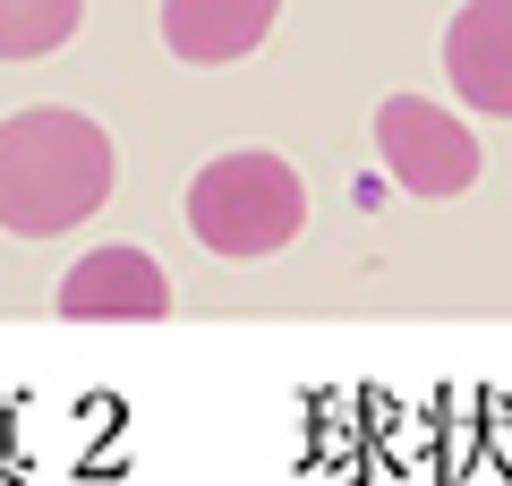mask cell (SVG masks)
<instances>
[{
  "instance_id": "6da1fadb",
  "label": "cell",
  "mask_w": 512,
  "mask_h": 486,
  "mask_svg": "<svg viewBox=\"0 0 512 486\" xmlns=\"http://www.w3.org/2000/svg\"><path fill=\"white\" fill-rule=\"evenodd\" d=\"M120 154L111 137L69 103H35L0 120V231L9 239H60L111 205Z\"/></svg>"
},
{
  "instance_id": "7a4b0ae2",
  "label": "cell",
  "mask_w": 512,
  "mask_h": 486,
  "mask_svg": "<svg viewBox=\"0 0 512 486\" xmlns=\"http://www.w3.org/2000/svg\"><path fill=\"white\" fill-rule=\"evenodd\" d=\"M188 231L214 256H274L308 231V180L282 154H222L188 180Z\"/></svg>"
},
{
  "instance_id": "3957f363",
  "label": "cell",
  "mask_w": 512,
  "mask_h": 486,
  "mask_svg": "<svg viewBox=\"0 0 512 486\" xmlns=\"http://www.w3.org/2000/svg\"><path fill=\"white\" fill-rule=\"evenodd\" d=\"M376 162H384V180L402 188V197L444 205V197H461V188H478V162L487 154H478V137L444 103L393 94V103H376Z\"/></svg>"
},
{
  "instance_id": "277c9868",
  "label": "cell",
  "mask_w": 512,
  "mask_h": 486,
  "mask_svg": "<svg viewBox=\"0 0 512 486\" xmlns=\"http://www.w3.org/2000/svg\"><path fill=\"white\" fill-rule=\"evenodd\" d=\"M60 316L69 324H154V316H171V273L146 248H94L60 282Z\"/></svg>"
},
{
  "instance_id": "5b68a950",
  "label": "cell",
  "mask_w": 512,
  "mask_h": 486,
  "mask_svg": "<svg viewBox=\"0 0 512 486\" xmlns=\"http://www.w3.org/2000/svg\"><path fill=\"white\" fill-rule=\"evenodd\" d=\"M444 77L470 111L512 120V0H461L444 26Z\"/></svg>"
},
{
  "instance_id": "8992f818",
  "label": "cell",
  "mask_w": 512,
  "mask_h": 486,
  "mask_svg": "<svg viewBox=\"0 0 512 486\" xmlns=\"http://www.w3.org/2000/svg\"><path fill=\"white\" fill-rule=\"evenodd\" d=\"M274 18L282 0H163V43L188 69H222V60H248L274 35Z\"/></svg>"
},
{
  "instance_id": "52a82bcc",
  "label": "cell",
  "mask_w": 512,
  "mask_h": 486,
  "mask_svg": "<svg viewBox=\"0 0 512 486\" xmlns=\"http://www.w3.org/2000/svg\"><path fill=\"white\" fill-rule=\"evenodd\" d=\"M86 26V0H0V60H43Z\"/></svg>"
}]
</instances>
